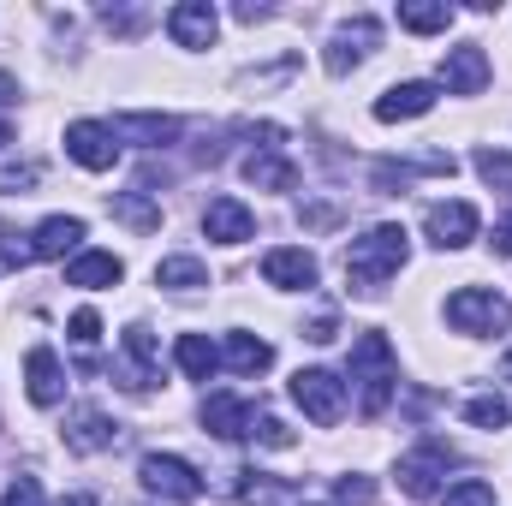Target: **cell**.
<instances>
[{"label":"cell","mask_w":512,"mask_h":506,"mask_svg":"<svg viewBox=\"0 0 512 506\" xmlns=\"http://www.w3.org/2000/svg\"><path fill=\"white\" fill-rule=\"evenodd\" d=\"M0 506H42V483H36V477H18V483L6 489V501H0Z\"/></svg>","instance_id":"obj_35"},{"label":"cell","mask_w":512,"mask_h":506,"mask_svg":"<svg viewBox=\"0 0 512 506\" xmlns=\"http://www.w3.org/2000/svg\"><path fill=\"white\" fill-rule=\"evenodd\" d=\"M173 364H179L191 381H209L215 370H221V352H215L203 334H179V340H173Z\"/></svg>","instance_id":"obj_23"},{"label":"cell","mask_w":512,"mask_h":506,"mask_svg":"<svg viewBox=\"0 0 512 506\" xmlns=\"http://www.w3.org/2000/svg\"><path fill=\"white\" fill-rule=\"evenodd\" d=\"M352 381H358V411L364 417H382L387 399H393V381H399V364H393V346L387 334H358L352 340Z\"/></svg>","instance_id":"obj_2"},{"label":"cell","mask_w":512,"mask_h":506,"mask_svg":"<svg viewBox=\"0 0 512 506\" xmlns=\"http://www.w3.org/2000/svg\"><path fill=\"white\" fill-rule=\"evenodd\" d=\"M203 233H209L215 245H245V239H256V215L239 197H215V203L203 209Z\"/></svg>","instance_id":"obj_10"},{"label":"cell","mask_w":512,"mask_h":506,"mask_svg":"<svg viewBox=\"0 0 512 506\" xmlns=\"http://www.w3.org/2000/svg\"><path fill=\"white\" fill-rule=\"evenodd\" d=\"M114 137H137L143 149H167L179 137V120H167V114H120Z\"/></svg>","instance_id":"obj_21"},{"label":"cell","mask_w":512,"mask_h":506,"mask_svg":"<svg viewBox=\"0 0 512 506\" xmlns=\"http://www.w3.org/2000/svg\"><path fill=\"white\" fill-rule=\"evenodd\" d=\"M423 227H429V245H435V251H465V245L477 239L483 215H477L471 203H429Z\"/></svg>","instance_id":"obj_7"},{"label":"cell","mask_w":512,"mask_h":506,"mask_svg":"<svg viewBox=\"0 0 512 506\" xmlns=\"http://www.w3.org/2000/svg\"><path fill=\"white\" fill-rule=\"evenodd\" d=\"M441 84H447L453 96H477V90L489 84V60H483V48H477V42L453 48V54L441 60Z\"/></svg>","instance_id":"obj_14"},{"label":"cell","mask_w":512,"mask_h":506,"mask_svg":"<svg viewBox=\"0 0 512 506\" xmlns=\"http://www.w3.org/2000/svg\"><path fill=\"white\" fill-rule=\"evenodd\" d=\"M399 24H405V30H417V36H435V30H447V24H453V6H447V0H441V6L399 0Z\"/></svg>","instance_id":"obj_26"},{"label":"cell","mask_w":512,"mask_h":506,"mask_svg":"<svg viewBox=\"0 0 512 506\" xmlns=\"http://www.w3.org/2000/svg\"><path fill=\"white\" fill-rule=\"evenodd\" d=\"M215 30H221V18H215V6H209V0H185V6H173V12H167V36H173L179 48H209V42H215Z\"/></svg>","instance_id":"obj_11"},{"label":"cell","mask_w":512,"mask_h":506,"mask_svg":"<svg viewBox=\"0 0 512 506\" xmlns=\"http://www.w3.org/2000/svg\"><path fill=\"white\" fill-rule=\"evenodd\" d=\"M245 179L262 185V191H292L298 185V167L286 155H274V149H256V155H245Z\"/></svg>","instance_id":"obj_22"},{"label":"cell","mask_w":512,"mask_h":506,"mask_svg":"<svg viewBox=\"0 0 512 506\" xmlns=\"http://www.w3.org/2000/svg\"><path fill=\"white\" fill-rule=\"evenodd\" d=\"M495 256H512V215L495 227Z\"/></svg>","instance_id":"obj_37"},{"label":"cell","mask_w":512,"mask_h":506,"mask_svg":"<svg viewBox=\"0 0 512 506\" xmlns=\"http://www.w3.org/2000/svg\"><path fill=\"white\" fill-rule=\"evenodd\" d=\"M221 364H227L233 376H262V370L274 364V346H268V340H256V334H227Z\"/></svg>","instance_id":"obj_20"},{"label":"cell","mask_w":512,"mask_h":506,"mask_svg":"<svg viewBox=\"0 0 512 506\" xmlns=\"http://www.w3.org/2000/svg\"><path fill=\"white\" fill-rule=\"evenodd\" d=\"M126 262L114 251H84L72 268H66V286H84V292H102V286H120Z\"/></svg>","instance_id":"obj_18"},{"label":"cell","mask_w":512,"mask_h":506,"mask_svg":"<svg viewBox=\"0 0 512 506\" xmlns=\"http://www.w3.org/2000/svg\"><path fill=\"white\" fill-rule=\"evenodd\" d=\"M114 441H120V429H114L108 411L84 405V411L66 417V447H72V453H102V447H114Z\"/></svg>","instance_id":"obj_15"},{"label":"cell","mask_w":512,"mask_h":506,"mask_svg":"<svg viewBox=\"0 0 512 506\" xmlns=\"http://www.w3.org/2000/svg\"><path fill=\"white\" fill-rule=\"evenodd\" d=\"M0 143H12V126H6V120H0Z\"/></svg>","instance_id":"obj_40"},{"label":"cell","mask_w":512,"mask_h":506,"mask_svg":"<svg viewBox=\"0 0 512 506\" xmlns=\"http://www.w3.org/2000/svg\"><path fill=\"white\" fill-rule=\"evenodd\" d=\"M447 322H453L459 334H507L512 304L501 292H489V286H459V292L447 298Z\"/></svg>","instance_id":"obj_3"},{"label":"cell","mask_w":512,"mask_h":506,"mask_svg":"<svg viewBox=\"0 0 512 506\" xmlns=\"http://www.w3.org/2000/svg\"><path fill=\"white\" fill-rule=\"evenodd\" d=\"M459 453L441 441V435H429L417 453H405L399 459V489L411 495V501H435V489H441V477H447V465H453Z\"/></svg>","instance_id":"obj_4"},{"label":"cell","mask_w":512,"mask_h":506,"mask_svg":"<svg viewBox=\"0 0 512 506\" xmlns=\"http://www.w3.org/2000/svg\"><path fill=\"white\" fill-rule=\"evenodd\" d=\"M137 477H143L149 495H167V501H197V495H203V477H197L185 459H173V453H143Z\"/></svg>","instance_id":"obj_6"},{"label":"cell","mask_w":512,"mask_h":506,"mask_svg":"<svg viewBox=\"0 0 512 506\" xmlns=\"http://www.w3.org/2000/svg\"><path fill=\"white\" fill-rule=\"evenodd\" d=\"M256 423V411L239 399V393H215V399H203V429L209 435H221V441H245Z\"/></svg>","instance_id":"obj_13"},{"label":"cell","mask_w":512,"mask_h":506,"mask_svg":"<svg viewBox=\"0 0 512 506\" xmlns=\"http://www.w3.org/2000/svg\"><path fill=\"white\" fill-rule=\"evenodd\" d=\"M36 179H42V167H36V161H24V167H0V191H6V197H24Z\"/></svg>","instance_id":"obj_32"},{"label":"cell","mask_w":512,"mask_h":506,"mask_svg":"<svg viewBox=\"0 0 512 506\" xmlns=\"http://www.w3.org/2000/svg\"><path fill=\"white\" fill-rule=\"evenodd\" d=\"M405 227L399 221H382V227H370L364 239H352V251H346V280H352V292H382L387 280L405 268Z\"/></svg>","instance_id":"obj_1"},{"label":"cell","mask_w":512,"mask_h":506,"mask_svg":"<svg viewBox=\"0 0 512 506\" xmlns=\"http://www.w3.org/2000/svg\"><path fill=\"white\" fill-rule=\"evenodd\" d=\"M262 280L268 286H280V292H310L316 286V256L310 251H268L262 256Z\"/></svg>","instance_id":"obj_12"},{"label":"cell","mask_w":512,"mask_h":506,"mask_svg":"<svg viewBox=\"0 0 512 506\" xmlns=\"http://www.w3.org/2000/svg\"><path fill=\"white\" fill-rule=\"evenodd\" d=\"M66 328H72V340H78V346H96V340H102V316H96V310H72V322H66Z\"/></svg>","instance_id":"obj_34"},{"label":"cell","mask_w":512,"mask_h":506,"mask_svg":"<svg viewBox=\"0 0 512 506\" xmlns=\"http://www.w3.org/2000/svg\"><path fill=\"white\" fill-rule=\"evenodd\" d=\"M108 209H114V215H120L126 227H137V233H155V227H161V209H155V203H149L143 191H120V197H114Z\"/></svg>","instance_id":"obj_28"},{"label":"cell","mask_w":512,"mask_h":506,"mask_svg":"<svg viewBox=\"0 0 512 506\" xmlns=\"http://www.w3.org/2000/svg\"><path fill=\"white\" fill-rule=\"evenodd\" d=\"M382 42V24L376 18H352L340 36H334V48H328V72H346V66H358L370 48Z\"/></svg>","instance_id":"obj_17"},{"label":"cell","mask_w":512,"mask_h":506,"mask_svg":"<svg viewBox=\"0 0 512 506\" xmlns=\"http://www.w3.org/2000/svg\"><path fill=\"white\" fill-rule=\"evenodd\" d=\"M60 506H96V495H72V501H60Z\"/></svg>","instance_id":"obj_39"},{"label":"cell","mask_w":512,"mask_h":506,"mask_svg":"<svg viewBox=\"0 0 512 506\" xmlns=\"http://www.w3.org/2000/svg\"><path fill=\"white\" fill-rule=\"evenodd\" d=\"M507 370H512V352H507Z\"/></svg>","instance_id":"obj_41"},{"label":"cell","mask_w":512,"mask_h":506,"mask_svg":"<svg viewBox=\"0 0 512 506\" xmlns=\"http://www.w3.org/2000/svg\"><path fill=\"white\" fill-rule=\"evenodd\" d=\"M334 334H340V322H334V316H316V322L304 328V340H316V346H328Z\"/></svg>","instance_id":"obj_36"},{"label":"cell","mask_w":512,"mask_h":506,"mask_svg":"<svg viewBox=\"0 0 512 506\" xmlns=\"http://www.w3.org/2000/svg\"><path fill=\"white\" fill-rule=\"evenodd\" d=\"M477 173H483L495 191H512V155H501V149H483V155H477Z\"/></svg>","instance_id":"obj_31"},{"label":"cell","mask_w":512,"mask_h":506,"mask_svg":"<svg viewBox=\"0 0 512 506\" xmlns=\"http://www.w3.org/2000/svg\"><path fill=\"white\" fill-rule=\"evenodd\" d=\"M292 399H298V411L310 417V423H340V411H346V387L334 370H298L292 376Z\"/></svg>","instance_id":"obj_5"},{"label":"cell","mask_w":512,"mask_h":506,"mask_svg":"<svg viewBox=\"0 0 512 506\" xmlns=\"http://www.w3.org/2000/svg\"><path fill=\"white\" fill-rule=\"evenodd\" d=\"M441 506H495V483H483V477H465L459 489H447V501Z\"/></svg>","instance_id":"obj_30"},{"label":"cell","mask_w":512,"mask_h":506,"mask_svg":"<svg viewBox=\"0 0 512 506\" xmlns=\"http://www.w3.org/2000/svg\"><path fill=\"white\" fill-rule=\"evenodd\" d=\"M155 286H167V292H197V286H209V268H203L197 256H161V262H155Z\"/></svg>","instance_id":"obj_24"},{"label":"cell","mask_w":512,"mask_h":506,"mask_svg":"<svg viewBox=\"0 0 512 506\" xmlns=\"http://www.w3.org/2000/svg\"><path fill=\"white\" fill-rule=\"evenodd\" d=\"M245 483H239V501L245 506H286L298 501V489L292 483H274V477H262V471H239Z\"/></svg>","instance_id":"obj_25"},{"label":"cell","mask_w":512,"mask_h":506,"mask_svg":"<svg viewBox=\"0 0 512 506\" xmlns=\"http://www.w3.org/2000/svg\"><path fill=\"white\" fill-rule=\"evenodd\" d=\"M24 393H30V405H42V411L66 399V370H60L54 346H30V358H24Z\"/></svg>","instance_id":"obj_9"},{"label":"cell","mask_w":512,"mask_h":506,"mask_svg":"<svg viewBox=\"0 0 512 506\" xmlns=\"http://www.w3.org/2000/svg\"><path fill=\"white\" fill-rule=\"evenodd\" d=\"M6 102H18V78H12V72H0V108H6Z\"/></svg>","instance_id":"obj_38"},{"label":"cell","mask_w":512,"mask_h":506,"mask_svg":"<svg viewBox=\"0 0 512 506\" xmlns=\"http://www.w3.org/2000/svg\"><path fill=\"white\" fill-rule=\"evenodd\" d=\"M126 358L137 364V370H131V387H149V381H155V340H149L143 322H131L126 328Z\"/></svg>","instance_id":"obj_27"},{"label":"cell","mask_w":512,"mask_h":506,"mask_svg":"<svg viewBox=\"0 0 512 506\" xmlns=\"http://www.w3.org/2000/svg\"><path fill=\"white\" fill-rule=\"evenodd\" d=\"M66 155L78 167H90V173H108L120 161V137H114V126H102V120H78V126H66Z\"/></svg>","instance_id":"obj_8"},{"label":"cell","mask_w":512,"mask_h":506,"mask_svg":"<svg viewBox=\"0 0 512 506\" xmlns=\"http://www.w3.org/2000/svg\"><path fill=\"white\" fill-rule=\"evenodd\" d=\"M435 108V84H423V78H411V84H393L387 96H376V120L393 126V120H417V114H429Z\"/></svg>","instance_id":"obj_16"},{"label":"cell","mask_w":512,"mask_h":506,"mask_svg":"<svg viewBox=\"0 0 512 506\" xmlns=\"http://www.w3.org/2000/svg\"><path fill=\"white\" fill-rule=\"evenodd\" d=\"M251 435H256V441H262V447H292V429H286L280 417H268V411H256Z\"/></svg>","instance_id":"obj_33"},{"label":"cell","mask_w":512,"mask_h":506,"mask_svg":"<svg viewBox=\"0 0 512 506\" xmlns=\"http://www.w3.org/2000/svg\"><path fill=\"white\" fill-rule=\"evenodd\" d=\"M78 239H84V221L78 215H48L30 233V256H66V251H78Z\"/></svg>","instance_id":"obj_19"},{"label":"cell","mask_w":512,"mask_h":506,"mask_svg":"<svg viewBox=\"0 0 512 506\" xmlns=\"http://www.w3.org/2000/svg\"><path fill=\"white\" fill-rule=\"evenodd\" d=\"M507 399L501 393H477L471 405H465V423H477V429H507Z\"/></svg>","instance_id":"obj_29"}]
</instances>
